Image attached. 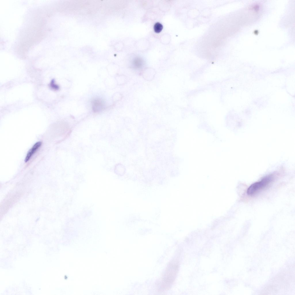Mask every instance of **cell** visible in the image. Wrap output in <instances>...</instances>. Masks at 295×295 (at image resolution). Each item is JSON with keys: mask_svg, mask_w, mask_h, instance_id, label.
<instances>
[{"mask_svg": "<svg viewBox=\"0 0 295 295\" xmlns=\"http://www.w3.org/2000/svg\"><path fill=\"white\" fill-rule=\"evenodd\" d=\"M178 265L176 261L172 262L168 265L162 277L161 283L162 288L168 289L171 285L177 273Z\"/></svg>", "mask_w": 295, "mask_h": 295, "instance_id": "cell-1", "label": "cell"}, {"mask_svg": "<svg viewBox=\"0 0 295 295\" xmlns=\"http://www.w3.org/2000/svg\"><path fill=\"white\" fill-rule=\"evenodd\" d=\"M273 177L271 175L266 176L261 181L252 184L248 188L247 193L249 195H252L268 185L273 180Z\"/></svg>", "mask_w": 295, "mask_h": 295, "instance_id": "cell-2", "label": "cell"}, {"mask_svg": "<svg viewBox=\"0 0 295 295\" xmlns=\"http://www.w3.org/2000/svg\"><path fill=\"white\" fill-rule=\"evenodd\" d=\"M42 143L38 141L35 143L28 152L25 159V162L28 161L32 156L41 145Z\"/></svg>", "mask_w": 295, "mask_h": 295, "instance_id": "cell-3", "label": "cell"}, {"mask_svg": "<svg viewBox=\"0 0 295 295\" xmlns=\"http://www.w3.org/2000/svg\"><path fill=\"white\" fill-rule=\"evenodd\" d=\"M143 65V60L140 57H136L133 60L132 66L134 68L139 69L142 67Z\"/></svg>", "mask_w": 295, "mask_h": 295, "instance_id": "cell-4", "label": "cell"}, {"mask_svg": "<svg viewBox=\"0 0 295 295\" xmlns=\"http://www.w3.org/2000/svg\"><path fill=\"white\" fill-rule=\"evenodd\" d=\"M163 27L162 25L160 22H156L154 26V31L156 33H159L161 31Z\"/></svg>", "mask_w": 295, "mask_h": 295, "instance_id": "cell-5", "label": "cell"}, {"mask_svg": "<svg viewBox=\"0 0 295 295\" xmlns=\"http://www.w3.org/2000/svg\"><path fill=\"white\" fill-rule=\"evenodd\" d=\"M94 108L98 107V109H99V108L102 107V104L101 102L99 100H97L94 101Z\"/></svg>", "mask_w": 295, "mask_h": 295, "instance_id": "cell-6", "label": "cell"}]
</instances>
